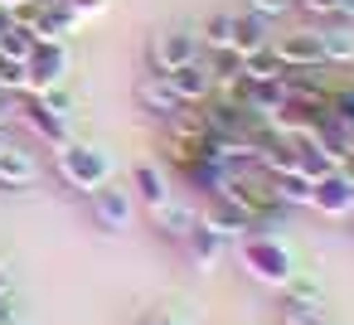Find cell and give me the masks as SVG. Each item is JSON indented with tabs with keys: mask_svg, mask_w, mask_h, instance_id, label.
I'll list each match as a JSON object with an SVG mask.
<instances>
[{
	"mask_svg": "<svg viewBox=\"0 0 354 325\" xmlns=\"http://www.w3.org/2000/svg\"><path fill=\"white\" fill-rule=\"evenodd\" d=\"M238 262H243V272L252 281L277 286V291L296 277V252H291V243L281 233H248L238 243Z\"/></svg>",
	"mask_w": 354,
	"mask_h": 325,
	"instance_id": "obj_1",
	"label": "cell"
},
{
	"mask_svg": "<svg viewBox=\"0 0 354 325\" xmlns=\"http://www.w3.org/2000/svg\"><path fill=\"white\" fill-rule=\"evenodd\" d=\"M54 170H59V180L68 189L93 194V189H102L112 180V156L102 146H93V141H64L54 151Z\"/></svg>",
	"mask_w": 354,
	"mask_h": 325,
	"instance_id": "obj_2",
	"label": "cell"
},
{
	"mask_svg": "<svg viewBox=\"0 0 354 325\" xmlns=\"http://www.w3.org/2000/svg\"><path fill=\"white\" fill-rule=\"evenodd\" d=\"M68 64H73V54H68V44H64V39H39V44H35V54L25 59V68H30V93L59 88V83L68 78Z\"/></svg>",
	"mask_w": 354,
	"mask_h": 325,
	"instance_id": "obj_3",
	"label": "cell"
},
{
	"mask_svg": "<svg viewBox=\"0 0 354 325\" xmlns=\"http://www.w3.org/2000/svg\"><path fill=\"white\" fill-rule=\"evenodd\" d=\"M88 204H93V223H97L102 233H122V228H131V219H136V194L122 189V185H112V180H107L102 189H93Z\"/></svg>",
	"mask_w": 354,
	"mask_h": 325,
	"instance_id": "obj_4",
	"label": "cell"
},
{
	"mask_svg": "<svg viewBox=\"0 0 354 325\" xmlns=\"http://www.w3.org/2000/svg\"><path fill=\"white\" fill-rule=\"evenodd\" d=\"M204 54V44H199V35L194 30H165V35H156L151 39V73H170V68H180V64H194Z\"/></svg>",
	"mask_w": 354,
	"mask_h": 325,
	"instance_id": "obj_5",
	"label": "cell"
},
{
	"mask_svg": "<svg viewBox=\"0 0 354 325\" xmlns=\"http://www.w3.org/2000/svg\"><path fill=\"white\" fill-rule=\"evenodd\" d=\"M15 112H20V117H25V127H30L39 141H49L54 151H59L64 141H73V127H68V117L49 112L39 93H25V98H15Z\"/></svg>",
	"mask_w": 354,
	"mask_h": 325,
	"instance_id": "obj_6",
	"label": "cell"
},
{
	"mask_svg": "<svg viewBox=\"0 0 354 325\" xmlns=\"http://www.w3.org/2000/svg\"><path fill=\"white\" fill-rule=\"evenodd\" d=\"M199 223H209L214 233H223V238L233 243V238H248V233H252V209H248V204H238L233 194H223V189H218V194H209V204H204Z\"/></svg>",
	"mask_w": 354,
	"mask_h": 325,
	"instance_id": "obj_7",
	"label": "cell"
},
{
	"mask_svg": "<svg viewBox=\"0 0 354 325\" xmlns=\"http://www.w3.org/2000/svg\"><path fill=\"white\" fill-rule=\"evenodd\" d=\"M310 209L325 219H354V180L344 170H330L310 185Z\"/></svg>",
	"mask_w": 354,
	"mask_h": 325,
	"instance_id": "obj_8",
	"label": "cell"
},
{
	"mask_svg": "<svg viewBox=\"0 0 354 325\" xmlns=\"http://www.w3.org/2000/svg\"><path fill=\"white\" fill-rule=\"evenodd\" d=\"M272 54L281 59V68H320L325 64V54H320V35H315V25H306V30H286V35H277L272 39ZM330 68V64H325Z\"/></svg>",
	"mask_w": 354,
	"mask_h": 325,
	"instance_id": "obj_9",
	"label": "cell"
},
{
	"mask_svg": "<svg viewBox=\"0 0 354 325\" xmlns=\"http://www.w3.org/2000/svg\"><path fill=\"white\" fill-rule=\"evenodd\" d=\"M170 88H175V98L185 102V107H204L209 98H214V73H209V64H204V54L194 59V64H180V68H170V73H160Z\"/></svg>",
	"mask_w": 354,
	"mask_h": 325,
	"instance_id": "obj_10",
	"label": "cell"
},
{
	"mask_svg": "<svg viewBox=\"0 0 354 325\" xmlns=\"http://www.w3.org/2000/svg\"><path fill=\"white\" fill-rule=\"evenodd\" d=\"M136 107H141L146 117H156V122H170L185 102L175 98V88H170L160 73H141V78H136Z\"/></svg>",
	"mask_w": 354,
	"mask_h": 325,
	"instance_id": "obj_11",
	"label": "cell"
},
{
	"mask_svg": "<svg viewBox=\"0 0 354 325\" xmlns=\"http://www.w3.org/2000/svg\"><path fill=\"white\" fill-rule=\"evenodd\" d=\"M151 214V228L165 238V243H185L194 228H199V214L189 209V204H180V199H165V204H156V209H146Z\"/></svg>",
	"mask_w": 354,
	"mask_h": 325,
	"instance_id": "obj_12",
	"label": "cell"
},
{
	"mask_svg": "<svg viewBox=\"0 0 354 325\" xmlns=\"http://www.w3.org/2000/svg\"><path fill=\"white\" fill-rule=\"evenodd\" d=\"M35 180H39L35 151H25V146H6V151H0V189L20 194V189H30Z\"/></svg>",
	"mask_w": 354,
	"mask_h": 325,
	"instance_id": "obj_13",
	"label": "cell"
},
{
	"mask_svg": "<svg viewBox=\"0 0 354 325\" xmlns=\"http://www.w3.org/2000/svg\"><path fill=\"white\" fill-rule=\"evenodd\" d=\"M131 194H136L146 209H156V204L175 199V189H170V175H165L156 160H136V165H131Z\"/></svg>",
	"mask_w": 354,
	"mask_h": 325,
	"instance_id": "obj_14",
	"label": "cell"
},
{
	"mask_svg": "<svg viewBox=\"0 0 354 325\" xmlns=\"http://www.w3.org/2000/svg\"><path fill=\"white\" fill-rule=\"evenodd\" d=\"M320 35V54L330 68H349L354 64V25L349 20H330V25H315Z\"/></svg>",
	"mask_w": 354,
	"mask_h": 325,
	"instance_id": "obj_15",
	"label": "cell"
},
{
	"mask_svg": "<svg viewBox=\"0 0 354 325\" xmlns=\"http://www.w3.org/2000/svg\"><path fill=\"white\" fill-rule=\"evenodd\" d=\"M185 252H189V262H194L199 272H214V267L223 262V252H228V238L214 233L209 223H199V228L185 238Z\"/></svg>",
	"mask_w": 354,
	"mask_h": 325,
	"instance_id": "obj_16",
	"label": "cell"
},
{
	"mask_svg": "<svg viewBox=\"0 0 354 325\" xmlns=\"http://www.w3.org/2000/svg\"><path fill=\"white\" fill-rule=\"evenodd\" d=\"M272 44V20H262V15H252V10H243V15H233V49L248 59V54H257V49H267Z\"/></svg>",
	"mask_w": 354,
	"mask_h": 325,
	"instance_id": "obj_17",
	"label": "cell"
},
{
	"mask_svg": "<svg viewBox=\"0 0 354 325\" xmlns=\"http://www.w3.org/2000/svg\"><path fill=\"white\" fill-rule=\"evenodd\" d=\"M310 175L306 170H281V175H272V189H277V204H286V209H310Z\"/></svg>",
	"mask_w": 354,
	"mask_h": 325,
	"instance_id": "obj_18",
	"label": "cell"
},
{
	"mask_svg": "<svg viewBox=\"0 0 354 325\" xmlns=\"http://www.w3.org/2000/svg\"><path fill=\"white\" fill-rule=\"evenodd\" d=\"M35 44H39V35L20 20V15H10V25L0 30V59H15V64H25L30 54H35Z\"/></svg>",
	"mask_w": 354,
	"mask_h": 325,
	"instance_id": "obj_19",
	"label": "cell"
},
{
	"mask_svg": "<svg viewBox=\"0 0 354 325\" xmlns=\"http://www.w3.org/2000/svg\"><path fill=\"white\" fill-rule=\"evenodd\" d=\"M296 10L310 25H330V20H349L354 25V0H296Z\"/></svg>",
	"mask_w": 354,
	"mask_h": 325,
	"instance_id": "obj_20",
	"label": "cell"
},
{
	"mask_svg": "<svg viewBox=\"0 0 354 325\" xmlns=\"http://www.w3.org/2000/svg\"><path fill=\"white\" fill-rule=\"evenodd\" d=\"M199 44L204 49H233V10H214L199 25Z\"/></svg>",
	"mask_w": 354,
	"mask_h": 325,
	"instance_id": "obj_21",
	"label": "cell"
},
{
	"mask_svg": "<svg viewBox=\"0 0 354 325\" xmlns=\"http://www.w3.org/2000/svg\"><path fill=\"white\" fill-rule=\"evenodd\" d=\"M330 315H325V301H315V306H296V301H281V310H277V325H325Z\"/></svg>",
	"mask_w": 354,
	"mask_h": 325,
	"instance_id": "obj_22",
	"label": "cell"
},
{
	"mask_svg": "<svg viewBox=\"0 0 354 325\" xmlns=\"http://www.w3.org/2000/svg\"><path fill=\"white\" fill-rule=\"evenodd\" d=\"M281 301H296V306H315V301H325V291H320V281L315 277H291L286 286H281Z\"/></svg>",
	"mask_w": 354,
	"mask_h": 325,
	"instance_id": "obj_23",
	"label": "cell"
},
{
	"mask_svg": "<svg viewBox=\"0 0 354 325\" xmlns=\"http://www.w3.org/2000/svg\"><path fill=\"white\" fill-rule=\"evenodd\" d=\"M0 93L25 98V93H30V68H25V64H15V59H0Z\"/></svg>",
	"mask_w": 354,
	"mask_h": 325,
	"instance_id": "obj_24",
	"label": "cell"
},
{
	"mask_svg": "<svg viewBox=\"0 0 354 325\" xmlns=\"http://www.w3.org/2000/svg\"><path fill=\"white\" fill-rule=\"evenodd\" d=\"M39 98H44V107H49V112H59V117H73V107H78V102H73V93H68L64 83H59V88H44Z\"/></svg>",
	"mask_w": 354,
	"mask_h": 325,
	"instance_id": "obj_25",
	"label": "cell"
},
{
	"mask_svg": "<svg viewBox=\"0 0 354 325\" xmlns=\"http://www.w3.org/2000/svg\"><path fill=\"white\" fill-rule=\"evenodd\" d=\"M248 10L262 15V20H281V15L296 10V0H248Z\"/></svg>",
	"mask_w": 354,
	"mask_h": 325,
	"instance_id": "obj_26",
	"label": "cell"
},
{
	"mask_svg": "<svg viewBox=\"0 0 354 325\" xmlns=\"http://www.w3.org/2000/svg\"><path fill=\"white\" fill-rule=\"evenodd\" d=\"M141 325H194V320H185L180 310H151V315H141Z\"/></svg>",
	"mask_w": 354,
	"mask_h": 325,
	"instance_id": "obj_27",
	"label": "cell"
},
{
	"mask_svg": "<svg viewBox=\"0 0 354 325\" xmlns=\"http://www.w3.org/2000/svg\"><path fill=\"white\" fill-rule=\"evenodd\" d=\"M20 310H15V296H0V325H15Z\"/></svg>",
	"mask_w": 354,
	"mask_h": 325,
	"instance_id": "obj_28",
	"label": "cell"
},
{
	"mask_svg": "<svg viewBox=\"0 0 354 325\" xmlns=\"http://www.w3.org/2000/svg\"><path fill=\"white\" fill-rule=\"evenodd\" d=\"M68 6H73L78 15H97V10H107V0H68Z\"/></svg>",
	"mask_w": 354,
	"mask_h": 325,
	"instance_id": "obj_29",
	"label": "cell"
},
{
	"mask_svg": "<svg viewBox=\"0 0 354 325\" xmlns=\"http://www.w3.org/2000/svg\"><path fill=\"white\" fill-rule=\"evenodd\" d=\"M0 296H15V272H10V262H0Z\"/></svg>",
	"mask_w": 354,
	"mask_h": 325,
	"instance_id": "obj_30",
	"label": "cell"
},
{
	"mask_svg": "<svg viewBox=\"0 0 354 325\" xmlns=\"http://www.w3.org/2000/svg\"><path fill=\"white\" fill-rule=\"evenodd\" d=\"M10 112H15V98H10V93H0V127H6Z\"/></svg>",
	"mask_w": 354,
	"mask_h": 325,
	"instance_id": "obj_31",
	"label": "cell"
},
{
	"mask_svg": "<svg viewBox=\"0 0 354 325\" xmlns=\"http://www.w3.org/2000/svg\"><path fill=\"white\" fill-rule=\"evenodd\" d=\"M0 6H6V10L15 15V10H25V6H35V0H0Z\"/></svg>",
	"mask_w": 354,
	"mask_h": 325,
	"instance_id": "obj_32",
	"label": "cell"
},
{
	"mask_svg": "<svg viewBox=\"0 0 354 325\" xmlns=\"http://www.w3.org/2000/svg\"><path fill=\"white\" fill-rule=\"evenodd\" d=\"M6 146H10V141H6V127H0V151H6Z\"/></svg>",
	"mask_w": 354,
	"mask_h": 325,
	"instance_id": "obj_33",
	"label": "cell"
},
{
	"mask_svg": "<svg viewBox=\"0 0 354 325\" xmlns=\"http://www.w3.org/2000/svg\"><path fill=\"white\" fill-rule=\"evenodd\" d=\"M15 325H30V320H15Z\"/></svg>",
	"mask_w": 354,
	"mask_h": 325,
	"instance_id": "obj_34",
	"label": "cell"
},
{
	"mask_svg": "<svg viewBox=\"0 0 354 325\" xmlns=\"http://www.w3.org/2000/svg\"><path fill=\"white\" fill-rule=\"evenodd\" d=\"M325 325H330V320H325Z\"/></svg>",
	"mask_w": 354,
	"mask_h": 325,
	"instance_id": "obj_35",
	"label": "cell"
}]
</instances>
